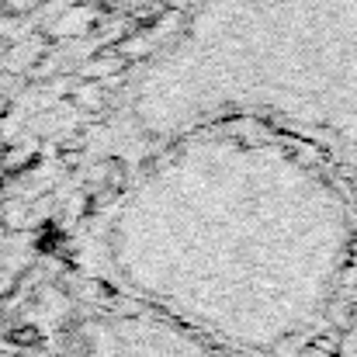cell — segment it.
Returning <instances> with one entry per match:
<instances>
[{"instance_id": "obj_2", "label": "cell", "mask_w": 357, "mask_h": 357, "mask_svg": "<svg viewBox=\"0 0 357 357\" xmlns=\"http://www.w3.org/2000/svg\"><path fill=\"white\" fill-rule=\"evenodd\" d=\"M215 121L302 142L357 202V0H198L125 91L119 135L146 153Z\"/></svg>"}, {"instance_id": "obj_3", "label": "cell", "mask_w": 357, "mask_h": 357, "mask_svg": "<svg viewBox=\"0 0 357 357\" xmlns=\"http://www.w3.org/2000/svg\"><path fill=\"white\" fill-rule=\"evenodd\" d=\"M80 357H243L142 305L101 312L84 330Z\"/></svg>"}, {"instance_id": "obj_1", "label": "cell", "mask_w": 357, "mask_h": 357, "mask_svg": "<svg viewBox=\"0 0 357 357\" xmlns=\"http://www.w3.org/2000/svg\"><path fill=\"white\" fill-rule=\"evenodd\" d=\"M101 236L135 305L243 357L274 354L330 312L357 202L302 142L215 121L146 149Z\"/></svg>"}]
</instances>
